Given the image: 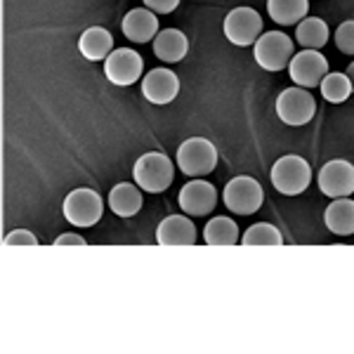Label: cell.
Listing matches in <instances>:
<instances>
[{
	"label": "cell",
	"mask_w": 354,
	"mask_h": 354,
	"mask_svg": "<svg viewBox=\"0 0 354 354\" xmlns=\"http://www.w3.org/2000/svg\"><path fill=\"white\" fill-rule=\"evenodd\" d=\"M133 175H135V185L140 189L149 194H161L173 185L175 165L161 151H147L137 158Z\"/></svg>",
	"instance_id": "obj_1"
},
{
	"label": "cell",
	"mask_w": 354,
	"mask_h": 354,
	"mask_svg": "<svg viewBox=\"0 0 354 354\" xmlns=\"http://www.w3.org/2000/svg\"><path fill=\"white\" fill-rule=\"evenodd\" d=\"M270 177H272L274 189L279 194H283V196H298V194H302L310 187L312 168L302 156L288 153V156H281L272 165Z\"/></svg>",
	"instance_id": "obj_2"
},
{
	"label": "cell",
	"mask_w": 354,
	"mask_h": 354,
	"mask_svg": "<svg viewBox=\"0 0 354 354\" xmlns=\"http://www.w3.org/2000/svg\"><path fill=\"white\" fill-rule=\"evenodd\" d=\"M277 113L286 125H307L317 113V100L307 88L293 85L286 88L277 100Z\"/></svg>",
	"instance_id": "obj_7"
},
{
	"label": "cell",
	"mask_w": 354,
	"mask_h": 354,
	"mask_svg": "<svg viewBox=\"0 0 354 354\" xmlns=\"http://www.w3.org/2000/svg\"><path fill=\"white\" fill-rule=\"evenodd\" d=\"M123 36L133 43H149L158 36V19L156 12L149 8H135L123 17L121 21Z\"/></svg>",
	"instance_id": "obj_14"
},
{
	"label": "cell",
	"mask_w": 354,
	"mask_h": 354,
	"mask_svg": "<svg viewBox=\"0 0 354 354\" xmlns=\"http://www.w3.org/2000/svg\"><path fill=\"white\" fill-rule=\"evenodd\" d=\"M293 55H295V45L286 33H281V31L262 33L253 45V57H255V62H258V66L272 73L283 71V68L290 64Z\"/></svg>",
	"instance_id": "obj_3"
},
{
	"label": "cell",
	"mask_w": 354,
	"mask_h": 354,
	"mask_svg": "<svg viewBox=\"0 0 354 354\" xmlns=\"http://www.w3.org/2000/svg\"><path fill=\"white\" fill-rule=\"evenodd\" d=\"M203 239L208 245H234L239 241V227L232 218H213L205 225Z\"/></svg>",
	"instance_id": "obj_22"
},
{
	"label": "cell",
	"mask_w": 354,
	"mask_h": 354,
	"mask_svg": "<svg viewBox=\"0 0 354 354\" xmlns=\"http://www.w3.org/2000/svg\"><path fill=\"white\" fill-rule=\"evenodd\" d=\"M295 38L305 50H322L328 43V24L319 17H305L295 26Z\"/></svg>",
	"instance_id": "obj_21"
},
{
	"label": "cell",
	"mask_w": 354,
	"mask_h": 354,
	"mask_svg": "<svg viewBox=\"0 0 354 354\" xmlns=\"http://www.w3.org/2000/svg\"><path fill=\"white\" fill-rule=\"evenodd\" d=\"M5 245H38V239L28 230H17L5 236Z\"/></svg>",
	"instance_id": "obj_26"
},
{
	"label": "cell",
	"mask_w": 354,
	"mask_h": 354,
	"mask_svg": "<svg viewBox=\"0 0 354 354\" xmlns=\"http://www.w3.org/2000/svg\"><path fill=\"white\" fill-rule=\"evenodd\" d=\"M335 45L342 55L354 57V19H347L335 28Z\"/></svg>",
	"instance_id": "obj_25"
},
{
	"label": "cell",
	"mask_w": 354,
	"mask_h": 354,
	"mask_svg": "<svg viewBox=\"0 0 354 354\" xmlns=\"http://www.w3.org/2000/svg\"><path fill=\"white\" fill-rule=\"evenodd\" d=\"M328 73V59L319 50H302V53L293 55L288 64V76L293 78L295 85L300 88H317Z\"/></svg>",
	"instance_id": "obj_9"
},
{
	"label": "cell",
	"mask_w": 354,
	"mask_h": 354,
	"mask_svg": "<svg viewBox=\"0 0 354 354\" xmlns=\"http://www.w3.org/2000/svg\"><path fill=\"white\" fill-rule=\"evenodd\" d=\"M142 71H145V62L140 53L130 48H116L104 59V76L109 78V83L121 85V88L140 81Z\"/></svg>",
	"instance_id": "obj_10"
},
{
	"label": "cell",
	"mask_w": 354,
	"mask_h": 354,
	"mask_svg": "<svg viewBox=\"0 0 354 354\" xmlns=\"http://www.w3.org/2000/svg\"><path fill=\"white\" fill-rule=\"evenodd\" d=\"M222 31L230 43L239 45V48H248L262 36V17L253 8H234L225 17Z\"/></svg>",
	"instance_id": "obj_8"
},
{
	"label": "cell",
	"mask_w": 354,
	"mask_h": 354,
	"mask_svg": "<svg viewBox=\"0 0 354 354\" xmlns=\"http://www.w3.org/2000/svg\"><path fill=\"white\" fill-rule=\"evenodd\" d=\"M267 12L277 24L298 26L310 12V0H267Z\"/></svg>",
	"instance_id": "obj_20"
},
{
	"label": "cell",
	"mask_w": 354,
	"mask_h": 354,
	"mask_svg": "<svg viewBox=\"0 0 354 354\" xmlns=\"http://www.w3.org/2000/svg\"><path fill=\"white\" fill-rule=\"evenodd\" d=\"M62 210H64V218L71 227L88 230V227H95L97 222L102 220L104 201H102V196L95 189H90V187H81V189H73L64 198Z\"/></svg>",
	"instance_id": "obj_5"
},
{
	"label": "cell",
	"mask_w": 354,
	"mask_h": 354,
	"mask_svg": "<svg viewBox=\"0 0 354 354\" xmlns=\"http://www.w3.org/2000/svg\"><path fill=\"white\" fill-rule=\"evenodd\" d=\"M156 241L161 245H194L196 227L187 215H168L156 230Z\"/></svg>",
	"instance_id": "obj_15"
},
{
	"label": "cell",
	"mask_w": 354,
	"mask_h": 354,
	"mask_svg": "<svg viewBox=\"0 0 354 354\" xmlns=\"http://www.w3.org/2000/svg\"><path fill=\"white\" fill-rule=\"evenodd\" d=\"M145 5L156 15H170L173 10H177L180 0H145Z\"/></svg>",
	"instance_id": "obj_27"
},
{
	"label": "cell",
	"mask_w": 354,
	"mask_h": 354,
	"mask_svg": "<svg viewBox=\"0 0 354 354\" xmlns=\"http://www.w3.org/2000/svg\"><path fill=\"white\" fill-rule=\"evenodd\" d=\"M55 245H85V239L78 236V234H62V236H57Z\"/></svg>",
	"instance_id": "obj_28"
},
{
	"label": "cell",
	"mask_w": 354,
	"mask_h": 354,
	"mask_svg": "<svg viewBox=\"0 0 354 354\" xmlns=\"http://www.w3.org/2000/svg\"><path fill=\"white\" fill-rule=\"evenodd\" d=\"M189 53V38L180 31V28H163L158 31V36L153 38V55L161 62L175 64L182 62Z\"/></svg>",
	"instance_id": "obj_16"
},
{
	"label": "cell",
	"mask_w": 354,
	"mask_h": 354,
	"mask_svg": "<svg viewBox=\"0 0 354 354\" xmlns=\"http://www.w3.org/2000/svg\"><path fill=\"white\" fill-rule=\"evenodd\" d=\"M180 93V78L170 68H151L145 78H142V95L151 104H170Z\"/></svg>",
	"instance_id": "obj_13"
},
{
	"label": "cell",
	"mask_w": 354,
	"mask_h": 354,
	"mask_svg": "<svg viewBox=\"0 0 354 354\" xmlns=\"http://www.w3.org/2000/svg\"><path fill=\"white\" fill-rule=\"evenodd\" d=\"M322 95L324 100L330 102V104H342V102L350 100L352 95V83H350V76L347 73H326V78L322 81Z\"/></svg>",
	"instance_id": "obj_23"
},
{
	"label": "cell",
	"mask_w": 354,
	"mask_h": 354,
	"mask_svg": "<svg viewBox=\"0 0 354 354\" xmlns=\"http://www.w3.org/2000/svg\"><path fill=\"white\" fill-rule=\"evenodd\" d=\"M222 201L227 208L236 215H253L260 210L262 201H265V192L262 185L255 177L239 175L227 182L225 192H222Z\"/></svg>",
	"instance_id": "obj_6"
},
{
	"label": "cell",
	"mask_w": 354,
	"mask_h": 354,
	"mask_svg": "<svg viewBox=\"0 0 354 354\" xmlns=\"http://www.w3.org/2000/svg\"><path fill=\"white\" fill-rule=\"evenodd\" d=\"M78 50H81V55L90 62L106 59V57L113 53V36L104 26H90V28H85L83 36L78 38Z\"/></svg>",
	"instance_id": "obj_17"
},
{
	"label": "cell",
	"mask_w": 354,
	"mask_h": 354,
	"mask_svg": "<svg viewBox=\"0 0 354 354\" xmlns=\"http://www.w3.org/2000/svg\"><path fill=\"white\" fill-rule=\"evenodd\" d=\"M177 203L185 210V215L203 218V215L213 213V208L218 205V189L205 180H192L182 187Z\"/></svg>",
	"instance_id": "obj_12"
},
{
	"label": "cell",
	"mask_w": 354,
	"mask_h": 354,
	"mask_svg": "<svg viewBox=\"0 0 354 354\" xmlns=\"http://www.w3.org/2000/svg\"><path fill=\"white\" fill-rule=\"evenodd\" d=\"M177 165L189 177L210 175L218 165V149L205 137H189L177 149Z\"/></svg>",
	"instance_id": "obj_4"
},
{
	"label": "cell",
	"mask_w": 354,
	"mask_h": 354,
	"mask_svg": "<svg viewBox=\"0 0 354 354\" xmlns=\"http://www.w3.org/2000/svg\"><path fill=\"white\" fill-rule=\"evenodd\" d=\"M347 76H350V83H352V93H354V62H352V64L350 66H347Z\"/></svg>",
	"instance_id": "obj_29"
},
{
	"label": "cell",
	"mask_w": 354,
	"mask_h": 354,
	"mask_svg": "<svg viewBox=\"0 0 354 354\" xmlns=\"http://www.w3.org/2000/svg\"><path fill=\"white\" fill-rule=\"evenodd\" d=\"M319 189L328 198H345L354 194V165L345 158L328 161L317 175Z\"/></svg>",
	"instance_id": "obj_11"
},
{
	"label": "cell",
	"mask_w": 354,
	"mask_h": 354,
	"mask_svg": "<svg viewBox=\"0 0 354 354\" xmlns=\"http://www.w3.org/2000/svg\"><path fill=\"white\" fill-rule=\"evenodd\" d=\"M324 222L333 234L338 236H350L354 234V201L350 196L333 198V203L324 213Z\"/></svg>",
	"instance_id": "obj_18"
},
{
	"label": "cell",
	"mask_w": 354,
	"mask_h": 354,
	"mask_svg": "<svg viewBox=\"0 0 354 354\" xmlns=\"http://www.w3.org/2000/svg\"><path fill=\"white\" fill-rule=\"evenodd\" d=\"M109 208L118 218H133L142 208V189L130 182H121L109 192Z\"/></svg>",
	"instance_id": "obj_19"
},
{
	"label": "cell",
	"mask_w": 354,
	"mask_h": 354,
	"mask_svg": "<svg viewBox=\"0 0 354 354\" xmlns=\"http://www.w3.org/2000/svg\"><path fill=\"white\" fill-rule=\"evenodd\" d=\"M243 245H281L283 236L270 222H258V225L248 227V232L243 234Z\"/></svg>",
	"instance_id": "obj_24"
}]
</instances>
